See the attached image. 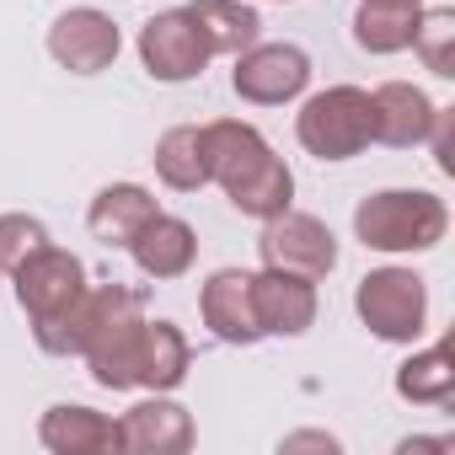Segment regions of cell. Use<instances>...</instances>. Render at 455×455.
Listing matches in <instances>:
<instances>
[{"label":"cell","mask_w":455,"mask_h":455,"mask_svg":"<svg viewBox=\"0 0 455 455\" xmlns=\"http://www.w3.org/2000/svg\"><path fill=\"white\" fill-rule=\"evenodd\" d=\"M204 166H209V182H220L225 198L252 220H274L295 204V172L242 118L204 124Z\"/></svg>","instance_id":"6da1fadb"},{"label":"cell","mask_w":455,"mask_h":455,"mask_svg":"<svg viewBox=\"0 0 455 455\" xmlns=\"http://www.w3.org/2000/svg\"><path fill=\"white\" fill-rule=\"evenodd\" d=\"M444 231H450V209L423 188H386L354 209V236L370 252H428L444 242Z\"/></svg>","instance_id":"7a4b0ae2"},{"label":"cell","mask_w":455,"mask_h":455,"mask_svg":"<svg viewBox=\"0 0 455 455\" xmlns=\"http://www.w3.org/2000/svg\"><path fill=\"white\" fill-rule=\"evenodd\" d=\"M295 140L316 161H348L375 140V113L364 86H327L295 113Z\"/></svg>","instance_id":"3957f363"},{"label":"cell","mask_w":455,"mask_h":455,"mask_svg":"<svg viewBox=\"0 0 455 455\" xmlns=\"http://www.w3.org/2000/svg\"><path fill=\"white\" fill-rule=\"evenodd\" d=\"M354 311L380 343H418L428 327V290L412 268H375L359 279Z\"/></svg>","instance_id":"277c9868"},{"label":"cell","mask_w":455,"mask_h":455,"mask_svg":"<svg viewBox=\"0 0 455 455\" xmlns=\"http://www.w3.org/2000/svg\"><path fill=\"white\" fill-rule=\"evenodd\" d=\"M140 306H145V295H140V290H124V284L81 290V300H76V306H65L60 316L38 322V327H33V338H38V348H44V354L70 359V354H86V348H92V338H97L102 327H113L118 316H134Z\"/></svg>","instance_id":"5b68a950"},{"label":"cell","mask_w":455,"mask_h":455,"mask_svg":"<svg viewBox=\"0 0 455 455\" xmlns=\"http://www.w3.org/2000/svg\"><path fill=\"white\" fill-rule=\"evenodd\" d=\"M258 252H263V268H284L300 279H327L338 268V236L316 214H295V209L263 220Z\"/></svg>","instance_id":"8992f818"},{"label":"cell","mask_w":455,"mask_h":455,"mask_svg":"<svg viewBox=\"0 0 455 455\" xmlns=\"http://www.w3.org/2000/svg\"><path fill=\"white\" fill-rule=\"evenodd\" d=\"M231 86H236L242 102L284 108V102H295L311 86V54L295 49V44H252V49L236 54Z\"/></svg>","instance_id":"52a82bcc"},{"label":"cell","mask_w":455,"mask_h":455,"mask_svg":"<svg viewBox=\"0 0 455 455\" xmlns=\"http://www.w3.org/2000/svg\"><path fill=\"white\" fill-rule=\"evenodd\" d=\"M12 279H17V306L28 311L33 327L49 322V316H60L65 306H76L81 290H86V268H81V258L65 252V247H54V242H44V247H38Z\"/></svg>","instance_id":"ba28073f"},{"label":"cell","mask_w":455,"mask_h":455,"mask_svg":"<svg viewBox=\"0 0 455 455\" xmlns=\"http://www.w3.org/2000/svg\"><path fill=\"white\" fill-rule=\"evenodd\" d=\"M124 38H118V22L97 6H76L65 17H54L49 28V54L70 70V76H97L118 60Z\"/></svg>","instance_id":"9c48e42d"},{"label":"cell","mask_w":455,"mask_h":455,"mask_svg":"<svg viewBox=\"0 0 455 455\" xmlns=\"http://www.w3.org/2000/svg\"><path fill=\"white\" fill-rule=\"evenodd\" d=\"M140 60H145V70H150L156 81L177 86V81L204 76V65H209L214 54L204 49V38H198V28L188 22V12H161V17H150V22L140 28Z\"/></svg>","instance_id":"30bf717a"},{"label":"cell","mask_w":455,"mask_h":455,"mask_svg":"<svg viewBox=\"0 0 455 455\" xmlns=\"http://www.w3.org/2000/svg\"><path fill=\"white\" fill-rule=\"evenodd\" d=\"M118 450L129 455H182L193 450V418L166 391H150L118 418Z\"/></svg>","instance_id":"8fae6325"},{"label":"cell","mask_w":455,"mask_h":455,"mask_svg":"<svg viewBox=\"0 0 455 455\" xmlns=\"http://www.w3.org/2000/svg\"><path fill=\"white\" fill-rule=\"evenodd\" d=\"M252 311H258L263 338H300L316 322V279L263 268L252 274Z\"/></svg>","instance_id":"7c38bea8"},{"label":"cell","mask_w":455,"mask_h":455,"mask_svg":"<svg viewBox=\"0 0 455 455\" xmlns=\"http://www.w3.org/2000/svg\"><path fill=\"white\" fill-rule=\"evenodd\" d=\"M198 311H204V327L220 343H236V348L263 343V327H258V311H252V274L247 268L209 274V284L198 295Z\"/></svg>","instance_id":"4fadbf2b"},{"label":"cell","mask_w":455,"mask_h":455,"mask_svg":"<svg viewBox=\"0 0 455 455\" xmlns=\"http://www.w3.org/2000/svg\"><path fill=\"white\" fill-rule=\"evenodd\" d=\"M370 113H375V140H380V145L412 150V145L428 140L439 108L428 102L423 86H412V81H386V86L370 92Z\"/></svg>","instance_id":"5bb4252c"},{"label":"cell","mask_w":455,"mask_h":455,"mask_svg":"<svg viewBox=\"0 0 455 455\" xmlns=\"http://www.w3.org/2000/svg\"><path fill=\"white\" fill-rule=\"evenodd\" d=\"M129 258L145 279H182L198 258V236H193V225L177 220V214H150L140 225V236L129 242Z\"/></svg>","instance_id":"9a60e30c"},{"label":"cell","mask_w":455,"mask_h":455,"mask_svg":"<svg viewBox=\"0 0 455 455\" xmlns=\"http://www.w3.org/2000/svg\"><path fill=\"white\" fill-rule=\"evenodd\" d=\"M38 439H44V450H54V455H108V450H118V423H113L108 412H97V407L60 402V407L44 412Z\"/></svg>","instance_id":"2e32d148"},{"label":"cell","mask_w":455,"mask_h":455,"mask_svg":"<svg viewBox=\"0 0 455 455\" xmlns=\"http://www.w3.org/2000/svg\"><path fill=\"white\" fill-rule=\"evenodd\" d=\"M140 338H145V316L140 311L118 316L113 327H102L92 338V348L81 359H86V370H92V380L102 391H134L140 386Z\"/></svg>","instance_id":"e0dca14e"},{"label":"cell","mask_w":455,"mask_h":455,"mask_svg":"<svg viewBox=\"0 0 455 455\" xmlns=\"http://www.w3.org/2000/svg\"><path fill=\"white\" fill-rule=\"evenodd\" d=\"M150 214H156L150 188H140V182H113V188H102V193L92 198L86 225H92V236H97V242H108V247H129Z\"/></svg>","instance_id":"ac0fdd59"},{"label":"cell","mask_w":455,"mask_h":455,"mask_svg":"<svg viewBox=\"0 0 455 455\" xmlns=\"http://www.w3.org/2000/svg\"><path fill=\"white\" fill-rule=\"evenodd\" d=\"M188 22L198 28L209 54H242L263 38V17L252 6H242V0H193Z\"/></svg>","instance_id":"d6986e66"},{"label":"cell","mask_w":455,"mask_h":455,"mask_svg":"<svg viewBox=\"0 0 455 455\" xmlns=\"http://www.w3.org/2000/svg\"><path fill=\"white\" fill-rule=\"evenodd\" d=\"M188 364H193V348L182 338L177 322H145V338H140V386L145 391H177L188 380Z\"/></svg>","instance_id":"ffe728a7"},{"label":"cell","mask_w":455,"mask_h":455,"mask_svg":"<svg viewBox=\"0 0 455 455\" xmlns=\"http://www.w3.org/2000/svg\"><path fill=\"white\" fill-rule=\"evenodd\" d=\"M396 396L412 402V407H450V396H455V359H450V348L434 343V348L412 354L396 370Z\"/></svg>","instance_id":"44dd1931"},{"label":"cell","mask_w":455,"mask_h":455,"mask_svg":"<svg viewBox=\"0 0 455 455\" xmlns=\"http://www.w3.org/2000/svg\"><path fill=\"white\" fill-rule=\"evenodd\" d=\"M156 172L166 188L177 193H198L209 182V166H204V129L182 124V129H166L156 140Z\"/></svg>","instance_id":"7402d4cb"},{"label":"cell","mask_w":455,"mask_h":455,"mask_svg":"<svg viewBox=\"0 0 455 455\" xmlns=\"http://www.w3.org/2000/svg\"><path fill=\"white\" fill-rule=\"evenodd\" d=\"M418 12H407V6H375V0H364V6L354 12V44L364 54H402V49H412Z\"/></svg>","instance_id":"603a6c76"},{"label":"cell","mask_w":455,"mask_h":455,"mask_svg":"<svg viewBox=\"0 0 455 455\" xmlns=\"http://www.w3.org/2000/svg\"><path fill=\"white\" fill-rule=\"evenodd\" d=\"M412 49L418 60L434 70V76H455V12L439 6V12H418V28H412Z\"/></svg>","instance_id":"cb8c5ba5"},{"label":"cell","mask_w":455,"mask_h":455,"mask_svg":"<svg viewBox=\"0 0 455 455\" xmlns=\"http://www.w3.org/2000/svg\"><path fill=\"white\" fill-rule=\"evenodd\" d=\"M44 242H49L44 220H33V214H0V274H17Z\"/></svg>","instance_id":"d4e9b609"},{"label":"cell","mask_w":455,"mask_h":455,"mask_svg":"<svg viewBox=\"0 0 455 455\" xmlns=\"http://www.w3.org/2000/svg\"><path fill=\"white\" fill-rule=\"evenodd\" d=\"M284 450H338V439L332 434H290Z\"/></svg>","instance_id":"484cf974"},{"label":"cell","mask_w":455,"mask_h":455,"mask_svg":"<svg viewBox=\"0 0 455 455\" xmlns=\"http://www.w3.org/2000/svg\"><path fill=\"white\" fill-rule=\"evenodd\" d=\"M375 6H407V12H418L423 0H375Z\"/></svg>","instance_id":"4316f807"}]
</instances>
